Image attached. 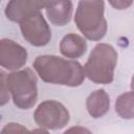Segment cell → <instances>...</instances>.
<instances>
[{"label":"cell","mask_w":134,"mask_h":134,"mask_svg":"<svg viewBox=\"0 0 134 134\" xmlns=\"http://www.w3.org/2000/svg\"><path fill=\"white\" fill-rule=\"evenodd\" d=\"M45 12L48 20L55 26L68 24L72 17L73 4L71 1H46Z\"/></svg>","instance_id":"9c48e42d"},{"label":"cell","mask_w":134,"mask_h":134,"mask_svg":"<svg viewBox=\"0 0 134 134\" xmlns=\"http://www.w3.org/2000/svg\"><path fill=\"white\" fill-rule=\"evenodd\" d=\"M117 59V51L112 45L107 43L96 44L83 67L85 76L95 84H111L114 80Z\"/></svg>","instance_id":"3957f363"},{"label":"cell","mask_w":134,"mask_h":134,"mask_svg":"<svg viewBox=\"0 0 134 134\" xmlns=\"http://www.w3.org/2000/svg\"><path fill=\"white\" fill-rule=\"evenodd\" d=\"M110 108L109 94L104 89H97L91 92L86 98V109L93 118L103 117Z\"/></svg>","instance_id":"8fae6325"},{"label":"cell","mask_w":134,"mask_h":134,"mask_svg":"<svg viewBox=\"0 0 134 134\" xmlns=\"http://www.w3.org/2000/svg\"><path fill=\"white\" fill-rule=\"evenodd\" d=\"M32 67L43 82L53 85L77 87L86 77L84 68L77 61L52 54L38 55Z\"/></svg>","instance_id":"6da1fadb"},{"label":"cell","mask_w":134,"mask_h":134,"mask_svg":"<svg viewBox=\"0 0 134 134\" xmlns=\"http://www.w3.org/2000/svg\"><path fill=\"white\" fill-rule=\"evenodd\" d=\"M116 113L125 119L134 117V94L133 91H128L120 94L115 100Z\"/></svg>","instance_id":"7c38bea8"},{"label":"cell","mask_w":134,"mask_h":134,"mask_svg":"<svg viewBox=\"0 0 134 134\" xmlns=\"http://www.w3.org/2000/svg\"><path fill=\"white\" fill-rule=\"evenodd\" d=\"M109 3L115 8V9H126L129 6L132 5V0H111Z\"/></svg>","instance_id":"2e32d148"},{"label":"cell","mask_w":134,"mask_h":134,"mask_svg":"<svg viewBox=\"0 0 134 134\" xmlns=\"http://www.w3.org/2000/svg\"><path fill=\"white\" fill-rule=\"evenodd\" d=\"M38 80L30 68L13 71L7 74V87L16 107L27 110L32 108L38 99Z\"/></svg>","instance_id":"277c9868"},{"label":"cell","mask_w":134,"mask_h":134,"mask_svg":"<svg viewBox=\"0 0 134 134\" xmlns=\"http://www.w3.org/2000/svg\"><path fill=\"white\" fill-rule=\"evenodd\" d=\"M28 53L25 47L10 39L0 40V67L9 71L20 70L27 62Z\"/></svg>","instance_id":"52a82bcc"},{"label":"cell","mask_w":134,"mask_h":134,"mask_svg":"<svg viewBox=\"0 0 134 134\" xmlns=\"http://www.w3.org/2000/svg\"><path fill=\"white\" fill-rule=\"evenodd\" d=\"M46 1L37 0H12L6 4L5 16L12 22L20 23L24 18L34 12L45 8Z\"/></svg>","instance_id":"ba28073f"},{"label":"cell","mask_w":134,"mask_h":134,"mask_svg":"<svg viewBox=\"0 0 134 134\" xmlns=\"http://www.w3.org/2000/svg\"><path fill=\"white\" fill-rule=\"evenodd\" d=\"M63 134H93L89 129L82 126H73L68 128Z\"/></svg>","instance_id":"9a60e30c"},{"label":"cell","mask_w":134,"mask_h":134,"mask_svg":"<svg viewBox=\"0 0 134 134\" xmlns=\"http://www.w3.org/2000/svg\"><path fill=\"white\" fill-rule=\"evenodd\" d=\"M74 22L83 36L90 41H100L107 34L105 2L102 0L79 1Z\"/></svg>","instance_id":"7a4b0ae2"},{"label":"cell","mask_w":134,"mask_h":134,"mask_svg":"<svg viewBox=\"0 0 134 134\" xmlns=\"http://www.w3.org/2000/svg\"><path fill=\"white\" fill-rule=\"evenodd\" d=\"M28 134H50V133H49L47 130H45V129L37 128V129H34V130L29 131Z\"/></svg>","instance_id":"e0dca14e"},{"label":"cell","mask_w":134,"mask_h":134,"mask_svg":"<svg viewBox=\"0 0 134 134\" xmlns=\"http://www.w3.org/2000/svg\"><path fill=\"white\" fill-rule=\"evenodd\" d=\"M10 94L7 87V73L0 69V107L9 102Z\"/></svg>","instance_id":"4fadbf2b"},{"label":"cell","mask_w":134,"mask_h":134,"mask_svg":"<svg viewBox=\"0 0 134 134\" xmlns=\"http://www.w3.org/2000/svg\"><path fill=\"white\" fill-rule=\"evenodd\" d=\"M19 24L23 39L30 45L42 47L50 42L51 29L41 10L31 13Z\"/></svg>","instance_id":"8992f818"},{"label":"cell","mask_w":134,"mask_h":134,"mask_svg":"<svg viewBox=\"0 0 134 134\" xmlns=\"http://www.w3.org/2000/svg\"><path fill=\"white\" fill-rule=\"evenodd\" d=\"M28 132L27 128L21 124L8 122L2 128L0 134H28Z\"/></svg>","instance_id":"5bb4252c"},{"label":"cell","mask_w":134,"mask_h":134,"mask_svg":"<svg viewBox=\"0 0 134 134\" xmlns=\"http://www.w3.org/2000/svg\"><path fill=\"white\" fill-rule=\"evenodd\" d=\"M87 50L86 40L73 32H69L63 37L60 42V52L69 60L79 59L85 54Z\"/></svg>","instance_id":"30bf717a"},{"label":"cell","mask_w":134,"mask_h":134,"mask_svg":"<svg viewBox=\"0 0 134 134\" xmlns=\"http://www.w3.org/2000/svg\"><path fill=\"white\" fill-rule=\"evenodd\" d=\"M34 119L42 129L59 130L68 125L70 114L62 103L54 99H46L37 107Z\"/></svg>","instance_id":"5b68a950"}]
</instances>
